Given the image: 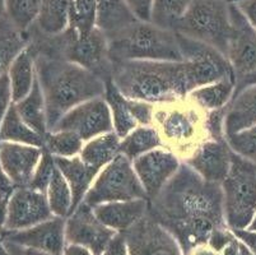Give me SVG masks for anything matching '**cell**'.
Returning <instances> with one entry per match:
<instances>
[{
	"label": "cell",
	"instance_id": "cell-48",
	"mask_svg": "<svg viewBox=\"0 0 256 255\" xmlns=\"http://www.w3.org/2000/svg\"><path fill=\"white\" fill-rule=\"evenodd\" d=\"M62 255H93L90 250H87L86 247L79 246V245H73L68 244L65 247Z\"/></svg>",
	"mask_w": 256,
	"mask_h": 255
},
{
	"label": "cell",
	"instance_id": "cell-6",
	"mask_svg": "<svg viewBox=\"0 0 256 255\" xmlns=\"http://www.w3.org/2000/svg\"><path fill=\"white\" fill-rule=\"evenodd\" d=\"M220 188L227 226L232 231L248 228L256 213V162L232 154L231 167Z\"/></svg>",
	"mask_w": 256,
	"mask_h": 255
},
{
	"label": "cell",
	"instance_id": "cell-50",
	"mask_svg": "<svg viewBox=\"0 0 256 255\" xmlns=\"http://www.w3.org/2000/svg\"><path fill=\"white\" fill-rule=\"evenodd\" d=\"M6 16V0H0V20Z\"/></svg>",
	"mask_w": 256,
	"mask_h": 255
},
{
	"label": "cell",
	"instance_id": "cell-26",
	"mask_svg": "<svg viewBox=\"0 0 256 255\" xmlns=\"http://www.w3.org/2000/svg\"><path fill=\"white\" fill-rule=\"evenodd\" d=\"M30 45V31H22L8 17L0 20V76Z\"/></svg>",
	"mask_w": 256,
	"mask_h": 255
},
{
	"label": "cell",
	"instance_id": "cell-19",
	"mask_svg": "<svg viewBox=\"0 0 256 255\" xmlns=\"http://www.w3.org/2000/svg\"><path fill=\"white\" fill-rule=\"evenodd\" d=\"M148 207L150 199L143 198L104 203L93 207V212L104 226L118 233H124L148 214Z\"/></svg>",
	"mask_w": 256,
	"mask_h": 255
},
{
	"label": "cell",
	"instance_id": "cell-38",
	"mask_svg": "<svg viewBox=\"0 0 256 255\" xmlns=\"http://www.w3.org/2000/svg\"><path fill=\"white\" fill-rule=\"evenodd\" d=\"M55 170H56L55 157L44 149L42 157H41L38 165H37L36 171H34V177H32L28 186H31L32 189H36V190L42 191V193H46V189H48V184L52 179Z\"/></svg>",
	"mask_w": 256,
	"mask_h": 255
},
{
	"label": "cell",
	"instance_id": "cell-36",
	"mask_svg": "<svg viewBox=\"0 0 256 255\" xmlns=\"http://www.w3.org/2000/svg\"><path fill=\"white\" fill-rule=\"evenodd\" d=\"M42 0H6V17L22 31H30L38 18Z\"/></svg>",
	"mask_w": 256,
	"mask_h": 255
},
{
	"label": "cell",
	"instance_id": "cell-52",
	"mask_svg": "<svg viewBox=\"0 0 256 255\" xmlns=\"http://www.w3.org/2000/svg\"><path fill=\"white\" fill-rule=\"evenodd\" d=\"M9 195H10V193H8V191L4 190L3 188H0V199H2V198H6V196H9Z\"/></svg>",
	"mask_w": 256,
	"mask_h": 255
},
{
	"label": "cell",
	"instance_id": "cell-18",
	"mask_svg": "<svg viewBox=\"0 0 256 255\" xmlns=\"http://www.w3.org/2000/svg\"><path fill=\"white\" fill-rule=\"evenodd\" d=\"M42 153L41 147L0 142V165L14 188L30 185Z\"/></svg>",
	"mask_w": 256,
	"mask_h": 255
},
{
	"label": "cell",
	"instance_id": "cell-12",
	"mask_svg": "<svg viewBox=\"0 0 256 255\" xmlns=\"http://www.w3.org/2000/svg\"><path fill=\"white\" fill-rule=\"evenodd\" d=\"M118 232L104 226L93 212V208L80 203L69 214L65 224L66 242L86 247L93 255H102Z\"/></svg>",
	"mask_w": 256,
	"mask_h": 255
},
{
	"label": "cell",
	"instance_id": "cell-40",
	"mask_svg": "<svg viewBox=\"0 0 256 255\" xmlns=\"http://www.w3.org/2000/svg\"><path fill=\"white\" fill-rule=\"evenodd\" d=\"M134 17L140 22H150L153 0H125Z\"/></svg>",
	"mask_w": 256,
	"mask_h": 255
},
{
	"label": "cell",
	"instance_id": "cell-14",
	"mask_svg": "<svg viewBox=\"0 0 256 255\" xmlns=\"http://www.w3.org/2000/svg\"><path fill=\"white\" fill-rule=\"evenodd\" d=\"M132 162L148 199L154 198L182 165L178 154L164 147L144 153Z\"/></svg>",
	"mask_w": 256,
	"mask_h": 255
},
{
	"label": "cell",
	"instance_id": "cell-43",
	"mask_svg": "<svg viewBox=\"0 0 256 255\" xmlns=\"http://www.w3.org/2000/svg\"><path fill=\"white\" fill-rule=\"evenodd\" d=\"M3 244L9 255H52L48 254V252L41 251V250L32 249V247L16 244V242L9 241V240H3Z\"/></svg>",
	"mask_w": 256,
	"mask_h": 255
},
{
	"label": "cell",
	"instance_id": "cell-5",
	"mask_svg": "<svg viewBox=\"0 0 256 255\" xmlns=\"http://www.w3.org/2000/svg\"><path fill=\"white\" fill-rule=\"evenodd\" d=\"M111 62H182L178 34L150 22H140L107 36Z\"/></svg>",
	"mask_w": 256,
	"mask_h": 255
},
{
	"label": "cell",
	"instance_id": "cell-42",
	"mask_svg": "<svg viewBox=\"0 0 256 255\" xmlns=\"http://www.w3.org/2000/svg\"><path fill=\"white\" fill-rule=\"evenodd\" d=\"M102 255H129V247L124 233H116L104 250Z\"/></svg>",
	"mask_w": 256,
	"mask_h": 255
},
{
	"label": "cell",
	"instance_id": "cell-47",
	"mask_svg": "<svg viewBox=\"0 0 256 255\" xmlns=\"http://www.w3.org/2000/svg\"><path fill=\"white\" fill-rule=\"evenodd\" d=\"M185 255H222L220 251L214 249L213 246L208 244V242H204V244H199L196 246H194L192 249L188 250Z\"/></svg>",
	"mask_w": 256,
	"mask_h": 255
},
{
	"label": "cell",
	"instance_id": "cell-2",
	"mask_svg": "<svg viewBox=\"0 0 256 255\" xmlns=\"http://www.w3.org/2000/svg\"><path fill=\"white\" fill-rule=\"evenodd\" d=\"M34 56L37 78L45 96L48 132L69 110L104 96L106 81L90 70L59 56L38 53Z\"/></svg>",
	"mask_w": 256,
	"mask_h": 255
},
{
	"label": "cell",
	"instance_id": "cell-16",
	"mask_svg": "<svg viewBox=\"0 0 256 255\" xmlns=\"http://www.w3.org/2000/svg\"><path fill=\"white\" fill-rule=\"evenodd\" d=\"M232 154L226 138H208L182 162L206 181L222 184L231 167Z\"/></svg>",
	"mask_w": 256,
	"mask_h": 255
},
{
	"label": "cell",
	"instance_id": "cell-35",
	"mask_svg": "<svg viewBox=\"0 0 256 255\" xmlns=\"http://www.w3.org/2000/svg\"><path fill=\"white\" fill-rule=\"evenodd\" d=\"M96 22V0H72L70 12H69V31L82 36L94 30Z\"/></svg>",
	"mask_w": 256,
	"mask_h": 255
},
{
	"label": "cell",
	"instance_id": "cell-41",
	"mask_svg": "<svg viewBox=\"0 0 256 255\" xmlns=\"http://www.w3.org/2000/svg\"><path fill=\"white\" fill-rule=\"evenodd\" d=\"M256 32V0H230Z\"/></svg>",
	"mask_w": 256,
	"mask_h": 255
},
{
	"label": "cell",
	"instance_id": "cell-32",
	"mask_svg": "<svg viewBox=\"0 0 256 255\" xmlns=\"http://www.w3.org/2000/svg\"><path fill=\"white\" fill-rule=\"evenodd\" d=\"M45 194L54 216L68 218L73 212V193L58 166Z\"/></svg>",
	"mask_w": 256,
	"mask_h": 255
},
{
	"label": "cell",
	"instance_id": "cell-10",
	"mask_svg": "<svg viewBox=\"0 0 256 255\" xmlns=\"http://www.w3.org/2000/svg\"><path fill=\"white\" fill-rule=\"evenodd\" d=\"M230 11L232 34L226 56L231 64L237 93L256 83V32L232 3Z\"/></svg>",
	"mask_w": 256,
	"mask_h": 255
},
{
	"label": "cell",
	"instance_id": "cell-8",
	"mask_svg": "<svg viewBox=\"0 0 256 255\" xmlns=\"http://www.w3.org/2000/svg\"><path fill=\"white\" fill-rule=\"evenodd\" d=\"M148 199L132 162L118 154L97 174L83 202L90 207L118 200Z\"/></svg>",
	"mask_w": 256,
	"mask_h": 255
},
{
	"label": "cell",
	"instance_id": "cell-23",
	"mask_svg": "<svg viewBox=\"0 0 256 255\" xmlns=\"http://www.w3.org/2000/svg\"><path fill=\"white\" fill-rule=\"evenodd\" d=\"M234 78H226L190 91L188 98L209 114L224 110L234 96Z\"/></svg>",
	"mask_w": 256,
	"mask_h": 255
},
{
	"label": "cell",
	"instance_id": "cell-9",
	"mask_svg": "<svg viewBox=\"0 0 256 255\" xmlns=\"http://www.w3.org/2000/svg\"><path fill=\"white\" fill-rule=\"evenodd\" d=\"M178 40L188 92L213 82L234 78L231 64L222 51L180 34Z\"/></svg>",
	"mask_w": 256,
	"mask_h": 255
},
{
	"label": "cell",
	"instance_id": "cell-45",
	"mask_svg": "<svg viewBox=\"0 0 256 255\" xmlns=\"http://www.w3.org/2000/svg\"><path fill=\"white\" fill-rule=\"evenodd\" d=\"M234 232L251 250V252L256 255V231H250L245 228V230H236Z\"/></svg>",
	"mask_w": 256,
	"mask_h": 255
},
{
	"label": "cell",
	"instance_id": "cell-54",
	"mask_svg": "<svg viewBox=\"0 0 256 255\" xmlns=\"http://www.w3.org/2000/svg\"><path fill=\"white\" fill-rule=\"evenodd\" d=\"M2 242H3V237L0 236V244H2Z\"/></svg>",
	"mask_w": 256,
	"mask_h": 255
},
{
	"label": "cell",
	"instance_id": "cell-3",
	"mask_svg": "<svg viewBox=\"0 0 256 255\" xmlns=\"http://www.w3.org/2000/svg\"><path fill=\"white\" fill-rule=\"evenodd\" d=\"M110 81L126 97L152 105L180 101L188 95L182 62H112Z\"/></svg>",
	"mask_w": 256,
	"mask_h": 255
},
{
	"label": "cell",
	"instance_id": "cell-15",
	"mask_svg": "<svg viewBox=\"0 0 256 255\" xmlns=\"http://www.w3.org/2000/svg\"><path fill=\"white\" fill-rule=\"evenodd\" d=\"M51 217L54 214L45 193L31 186L14 188L8 199L6 233L26 230Z\"/></svg>",
	"mask_w": 256,
	"mask_h": 255
},
{
	"label": "cell",
	"instance_id": "cell-11",
	"mask_svg": "<svg viewBox=\"0 0 256 255\" xmlns=\"http://www.w3.org/2000/svg\"><path fill=\"white\" fill-rule=\"evenodd\" d=\"M52 130H69L84 142L104 133L114 132L110 107L104 97L88 100L69 110Z\"/></svg>",
	"mask_w": 256,
	"mask_h": 255
},
{
	"label": "cell",
	"instance_id": "cell-29",
	"mask_svg": "<svg viewBox=\"0 0 256 255\" xmlns=\"http://www.w3.org/2000/svg\"><path fill=\"white\" fill-rule=\"evenodd\" d=\"M14 105L20 118L28 124L34 132L45 137L46 133L48 132V112H46L45 96H44L38 78L34 82L31 92L23 100L16 102Z\"/></svg>",
	"mask_w": 256,
	"mask_h": 255
},
{
	"label": "cell",
	"instance_id": "cell-28",
	"mask_svg": "<svg viewBox=\"0 0 256 255\" xmlns=\"http://www.w3.org/2000/svg\"><path fill=\"white\" fill-rule=\"evenodd\" d=\"M72 0H42L38 18L34 27L45 36L64 34L69 26Z\"/></svg>",
	"mask_w": 256,
	"mask_h": 255
},
{
	"label": "cell",
	"instance_id": "cell-33",
	"mask_svg": "<svg viewBox=\"0 0 256 255\" xmlns=\"http://www.w3.org/2000/svg\"><path fill=\"white\" fill-rule=\"evenodd\" d=\"M192 3V0H153L150 23L176 32L178 22Z\"/></svg>",
	"mask_w": 256,
	"mask_h": 255
},
{
	"label": "cell",
	"instance_id": "cell-49",
	"mask_svg": "<svg viewBox=\"0 0 256 255\" xmlns=\"http://www.w3.org/2000/svg\"><path fill=\"white\" fill-rule=\"evenodd\" d=\"M0 188H3L4 190L8 191V193H10V194H12V191L14 190V186H13V184L9 181L8 177H6V174H4L3 168H2V165H0Z\"/></svg>",
	"mask_w": 256,
	"mask_h": 255
},
{
	"label": "cell",
	"instance_id": "cell-55",
	"mask_svg": "<svg viewBox=\"0 0 256 255\" xmlns=\"http://www.w3.org/2000/svg\"><path fill=\"white\" fill-rule=\"evenodd\" d=\"M226 2H228V3H230V0H226Z\"/></svg>",
	"mask_w": 256,
	"mask_h": 255
},
{
	"label": "cell",
	"instance_id": "cell-20",
	"mask_svg": "<svg viewBox=\"0 0 256 255\" xmlns=\"http://www.w3.org/2000/svg\"><path fill=\"white\" fill-rule=\"evenodd\" d=\"M256 125V83L234 93L223 110L224 135L236 134Z\"/></svg>",
	"mask_w": 256,
	"mask_h": 255
},
{
	"label": "cell",
	"instance_id": "cell-27",
	"mask_svg": "<svg viewBox=\"0 0 256 255\" xmlns=\"http://www.w3.org/2000/svg\"><path fill=\"white\" fill-rule=\"evenodd\" d=\"M121 138L115 132H108L84 142L80 158L90 167L101 171L102 168L120 154Z\"/></svg>",
	"mask_w": 256,
	"mask_h": 255
},
{
	"label": "cell",
	"instance_id": "cell-13",
	"mask_svg": "<svg viewBox=\"0 0 256 255\" xmlns=\"http://www.w3.org/2000/svg\"><path fill=\"white\" fill-rule=\"evenodd\" d=\"M129 255H184L178 241L150 214L124 232Z\"/></svg>",
	"mask_w": 256,
	"mask_h": 255
},
{
	"label": "cell",
	"instance_id": "cell-37",
	"mask_svg": "<svg viewBox=\"0 0 256 255\" xmlns=\"http://www.w3.org/2000/svg\"><path fill=\"white\" fill-rule=\"evenodd\" d=\"M226 140L234 153L256 162V125L236 134L226 135Z\"/></svg>",
	"mask_w": 256,
	"mask_h": 255
},
{
	"label": "cell",
	"instance_id": "cell-39",
	"mask_svg": "<svg viewBox=\"0 0 256 255\" xmlns=\"http://www.w3.org/2000/svg\"><path fill=\"white\" fill-rule=\"evenodd\" d=\"M13 104H14V101H13L9 78L6 73L2 74L0 76V123H2V120H3L6 114Z\"/></svg>",
	"mask_w": 256,
	"mask_h": 255
},
{
	"label": "cell",
	"instance_id": "cell-25",
	"mask_svg": "<svg viewBox=\"0 0 256 255\" xmlns=\"http://www.w3.org/2000/svg\"><path fill=\"white\" fill-rule=\"evenodd\" d=\"M96 27L106 36L116 34L138 21L125 0H96Z\"/></svg>",
	"mask_w": 256,
	"mask_h": 255
},
{
	"label": "cell",
	"instance_id": "cell-51",
	"mask_svg": "<svg viewBox=\"0 0 256 255\" xmlns=\"http://www.w3.org/2000/svg\"><path fill=\"white\" fill-rule=\"evenodd\" d=\"M246 230L256 231V213H255V216H254V218H252V221H251V223L248 224V227L246 228Z\"/></svg>",
	"mask_w": 256,
	"mask_h": 255
},
{
	"label": "cell",
	"instance_id": "cell-4",
	"mask_svg": "<svg viewBox=\"0 0 256 255\" xmlns=\"http://www.w3.org/2000/svg\"><path fill=\"white\" fill-rule=\"evenodd\" d=\"M153 125L160 133L164 148L174 152L182 161L199 144L210 138L208 112L188 97L170 104L156 105Z\"/></svg>",
	"mask_w": 256,
	"mask_h": 255
},
{
	"label": "cell",
	"instance_id": "cell-30",
	"mask_svg": "<svg viewBox=\"0 0 256 255\" xmlns=\"http://www.w3.org/2000/svg\"><path fill=\"white\" fill-rule=\"evenodd\" d=\"M0 142L30 144L44 148V137L34 132L18 114L13 104L0 123Z\"/></svg>",
	"mask_w": 256,
	"mask_h": 255
},
{
	"label": "cell",
	"instance_id": "cell-46",
	"mask_svg": "<svg viewBox=\"0 0 256 255\" xmlns=\"http://www.w3.org/2000/svg\"><path fill=\"white\" fill-rule=\"evenodd\" d=\"M8 199L9 196L0 199V236H2V237L6 233V223H8Z\"/></svg>",
	"mask_w": 256,
	"mask_h": 255
},
{
	"label": "cell",
	"instance_id": "cell-7",
	"mask_svg": "<svg viewBox=\"0 0 256 255\" xmlns=\"http://www.w3.org/2000/svg\"><path fill=\"white\" fill-rule=\"evenodd\" d=\"M176 32L213 46L226 55L232 34L230 3L226 0H192Z\"/></svg>",
	"mask_w": 256,
	"mask_h": 255
},
{
	"label": "cell",
	"instance_id": "cell-44",
	"mask_svg": "<svg viewBox=\"0 0 256 255\" xmlns=\"http://www.w3.org/2000/svg\"><path fill=\"white\" fill-rule=\"evenodd\" d=\"M222 255H254L251 250L246 246L244 242L234 235L231 241L228 242L222 250H220Z\"/></svg>",
	"mask_w": 256,
	"mask_h": 255
},
{
	"label": "cell",
	"instance_id": "cell-53",
	"mask_svg": "<svg viewBox=\"0 0 256 255\" xmlns=\"http://www.w3.org/2000/svg\"><path fill=\"white\" fill-rule=\"evenodd\" d=\"M0 255H9V254H8V251H6V246H4L3 242H2V244H0Z\"/></svg>",
	"mask_w": 256,
	"mask_h": 255
},
{
	"label": "cell",
	"instance_id": "cell-17",
	"mask_svg": "<svg viewBox=\"0 0 256 255\" xmlns=\"http://www.w3.org/2000/svg\"><path fill=\"white\" fill-rule=\"evenodd\" d=\"M65 224L66 218L54 216L26 230L6 233L3 240H9L48 254L62 255L68 245L65 236Z\"/></svg>",
	"mask_w": 256,
	"mask_h": 255
},
{
	"label": "cell",
	"instance_id": "cell-21",
	"mask_svg": "<svg viewBox=\"0 0 256 255\" xmlns=\"http://www.w3.org/2000/svg\"><path fill=\"white\" fill-rule=\"evenodd\" d=\"M55 161H56L58 168L65 177V180L68 181L72 189L74 210L80 203H83L98 171L96 168L87 165L80 158V156H76L72 158L55 157Z\"/></svg>",
	"mask_w": 256,
	"mask_h": 255
},
{
	"label": "cell",
	"instance_id": "cell-22",
	"mask_svg": "<svg viewBox=\"0 0 256 255\" xmlns=\"http://www.w3.org/2000/svg\"><path fill=\"white\" fill-rule=\"evenodd\" d=\"M6 76L9 78L13 101L16 104L31 92L37 79L36 56L31 46L28 45V48H26L13 60L6 72Z\"/></svg>",
	"mask_w": 256,
	"mask_h": 255
},
{
	"label": "cell",
	"instance_id": "cell-31",
	"mask_svg": "<svg viewBox=\"0 0 256 255\" xmlns=\"http://www.w3.org/2000/svg\"><path fill=\"white\" fill-rule=\"evenodd\" d=\"M164 142L154 125H140L121 139L120 153L130 161L140 157L144 153L160 148Z\"/></svg>",
	"mask_w": 256,
	"mask_h": 255
},
{
	"label": "cell",
	"instance_id": "cell-24",
	"mask_svg": "<svg viewBox=\"0 0 256 255\" xmlns=\"http://www.w3.org/2000/svg\"><path fill=\"white\" fill-rule=\"evenodd\" d=\"M104 97L110 107L114 132L122 139L139 126L132 112V98L122 95L111 81L106 82V92Z\"/></svg>",
	"mask_w": 256,
	"mask_h": 255
},
{
	"label": "cell",
	"instance_id": "cell-1",
	"mask_svg": "<svg viewBox=\"0 0 256 255\" xmlns=\"http://www.w3.org/2000/svg\"><path fill=\"white\" fill-rule=\"evenodd\" d=\"M148 214L174 236L184 255L208 242L216 230L228 227L220 184L206 181L184 162L167 185L150 199Z\"/></svg>",
	"mask_w": 256,
	"mask_h": 255
},
{
	"label": "cell",
	"instance_id": "cell-34",
	"mask_svg": "<svg viewBox=\"0 0 256 255\" xmlns=\"http://www.w3.org/2000/svg\"><path fill=\"white\" fill-rule=\"evenodd\" d=\"M84 140L69 130H50L44 137V149L54 157L72 158L82 152Z\"/></svg>",
	"mask_w": 256,
	"mask_h": 255
}]
</instances>
